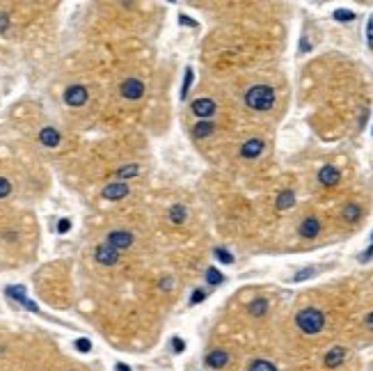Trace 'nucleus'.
Returning <instances> with one entry per match:
<instances>
[{
  "mask_svg": "<svg viewBox=\"0 0 373 371\" xmlns=\"http://www.w3.org/2000/svg\"><path fill=\"white\" fill-rule=\"evenodd\" d=\"M245 106L259 113H266L275 106V90L268 85H254L245 92Z\"/></svg>",
  "mask_w": 373,
  "mask_h": 371,
  "instance_id": "f257e3e1",
  "label": "nucleus"
},
{
  "mask_svg": "<svg viewBox=\"0 0 373 371\" xmlns=\"http://www.w3.org/2000/svg\"><path fill=\"white\" fill-rule=\"evenodd\" d=\"M295 326L300 328V332L305 334H318L325 328V314L316 307H305L298 312L295 316Z\"/></svg>",
  "mask_w": 373,
  "mask_h": 371,
  "instance_id": "f03ea898",
  "label": "nucleus"
},
{
  "mask_svg": "<svg viewBox=\"0 0 373 371\" xmlns=\"http://www.w3.org/2000/svg\"><path fill=\"white\" fill-rule=\"evenodd\" d=\"M87 98H90V92L85 85H69L67 90H64V103L71 108H80L87 103Z\"/></svg>",
  "mask_w": 373,
  "mask_h": 371,
  "instance_id": "7ed1b4c3",
  "label": "nucleus"
},
{
  "mask_svg": "<svg viewBox=\"0 0 373 371\" xmlns=\"http://www.w3.org/2000/svg\"><path fill=\"white\" fill-rule=\"evenodd\" d=\"M5 293L12 298V300H16V303L21 305V307H25V310H30L32 314H39V305L35 303V300H30L28 298V293H25V287L23 284H14V287H7L5 289Z\"/></svg>",
  "mask_w": 373,
  "mask_h": 371,
  "instance_id": "20e7f679",
  "label": "nucleus"
},
{
  "mask_svg": "<svg viewBox=\"0 0 373 371\" xmlns=\"http://www.w3.org/2000/svg\"><path fill=\"white\" fill-rule=\"evenodd\" d=\"M119 94L126 98V101H137V98H142V94H144V83H142L140 78H126V80L119 85Z\"/></svg>",
  "mask_w": 373,
  "mask_h": 371,
  "instance_id": "39448f33",
  "label": "nucleus"
},
{
  "mask_svg": "<svg viewBox=\"0 0 373 371\" xmlns=\"http://www.w3.org/2000/svg\"><path fill=\"white\" fill-rule=\"evenodd\" d=\"M190 110L195 113V117H199L202 121H209V117H213V113H216V101L206 97L195 98L190 103Z\"/></svg>",
  "mask_w": 373,
  "mask_h": 371,
  "instance_id": "423d86ee",
  "label": "nucleus"
},
{
  "mask_svg": "<svg viewBox=\"0 0 373 371\" xmlns=\"http://www.w3.org/2000/svg\"><path fill=\"white\" fill-rule=\"evenodd\" d=\"M94 259H97V264L115 266L119 261V250H115L108 243H101V245H97V250H94Z\"/></svg>",
  "mask_w": 373,
  "mask_h": 371,
  "instance_id": "0eeeda50",
  "label": "nucleus"
},
{
  "mask_svg": "<svg viewBox=\"0 0 373 371\" xmlns=\"http://www.w3.org/2000/svg\"><path fill=\"white\" fill-rule=\"evenodd\" d=\"M108 245H112L115 250H126L133 245V234L126 232V229H117V232H110L108 234Z\"/></svg>",
  "mask_w": 373,
  "mask_h": 371,
  "instance_id": "6e6552de",
  "label": "nucleus"
},
{
  "mask_svg": "<svg viewBox=\"0 0 373 371\" xmlns=\"http://www.w3.org/2000/svg\"><path fill=\"white\" fill-rule=\"evenodd\" d=\"M101 195H103L105 199H110V202H119V199H124V197L128 195V186H126V181L108 183V186L101 190Z\"/></svg>",
  "mask_w": 373,
  "mask_h": 371,
  "instance_id": "1a4fd4ad",
  "label": "nucleus"
},
{
  "mask_svg": "<svg viewBox=\"0 0 373 371\" xmlns=\"http://www.w3.org/2000/svg\"><path fill=\"white\" fill-rule=\"evenodd\" d=\"M263 152V140H259V137H252V140H247L243 147H240V156L247 160L252 158H259Z\"/></svg>",
  "mask_w": 373,
  "mask_h": 371,
  "instance_id": "9d476101",
  "label": "nucleus"
},
{
  "mask_svg": "<svg viewBox=\"0 0 373 371\" xmlns=\"http://www.w3.org/2000/svg\"><path fill=\"white\" fill-rule=\"evenodd\" d=\"M39 142L44 144V147H48V149L58 147V144L62 142L60 131L53 129V126H46V129H41V131H39Z\"/></svg>",
  "mask_w": 373,
  "mask_h": 371,
  "instance_id": "9b49d317",
  "label": "nucleus"
},
{
  "mask_svg": "<svg viewBox=\"0 0 373 371\" xmlns=\"http://www.w3.org/2000/svg\"><path fill=\"white\" fill-rule=\"evenodd\" d=\"M348 355V351L343 349V346H334V349L328 351V355H325V367L328 369H336V367H341L343 360Z\"/></svg>",
  "mask_w": 373,
  "mask_h": 371,
  "instance_id": "f8f14e48",
  "label": "nucleus"
},
{
  "mask_svg": "<svg viewBox=\"0 0 373 371\" xmlns=\"http://www.w3.org/2000/svg\"><path fill=\"white\" fill-rule=\"evenodd\" d=\"M206 367H211V369H222L224 364L229 362V353L227 351H222V349H216V351H211L209 355H206Z\"/></svg>",
  "mask_w": 373,
  "mask_h": 371,
  "instance_id": "ddd939ff",
  "label": "nucleus"
},
{
  "mask_svg": "<svg viewBox=\"0 0 373 371\" xmlns=\"http://www.w3.org/2000/svg\"><path fill=\"white\" fill-rule=\"evenodd\" d=\"M339 179H341V172L332 165H325L321 172H318V181H321L323 186H336Z\"/></svg>",
  "mask_w": 373,
  "mask_h": 371,
  "instance_id": "4468645a",
  "label": "nucleus"
},
{
  "mask_svg": "<svg viewBox=\"0 0 373 371\" xmlns=\"http://www.w3.org/2000/svg\"><path fill=\"white\" fill-rule=\"evenodd\" d=\"M318 232H321V222L316 218L302 220V225H300V236H302V238H316Z\"/></svg>",
  "mask_w": 373,
  "mask_h": 371,
  "instance_id": "2eb2a0df",
  "label": "nucleus"
},
{
  "mask_svg": "<svg viewBox=\"0 0 373 371\" xmlns=\"http://www.w3.org/2000/svg\"><path fill=\"white\" fill-rule=\"evenodd\" d=\"M247 312L256 318L266 316V312H268V300H266V298H254L252 303H250V307H247Z\"/></svg>",
  "mask_w": 373,
  "mask_h": 371,
  "instance_id": "dca6fc26",
  "label": "nucleus"
},
{
  "mask_svg": "<svg viewBox=\"0 0 373 371\" xmlns=\"http://www.w3.org/2000/svg\"><path fill=\"white\" fill-rule=\"evenodd\" d=\"M213 131H216V126L211 124V121H197L193 126V136L195 137H209V136H213Z\"/></svg>",
  "mask_w": 373,
  "mask_h": 371,
  "instance_id": "f3484780",
  "label": "nucleus"
},
{
  "mask_svg": "<svg viewBox=\"0 0 373 371\" xmlns=\"http://www.w3.org/2000/svg\"><path fill=\"white\" fill-rule=\"evenodd\" d=\"M115 175H117V179H119V181L133 179V176L140 175V165H124V167H119V170H117Z\"/></svg>",
  "mask_w": 373,
  "mask_h": 371,
  "instance_id": "a211bd4d",
  "label": "nucleus"
},
{
  "mask_svg": "<svg viewBox=\"0 0 373 371\" xmlns=\"http://www.w3.org/2000/svg\"><path fill=\"white\" fill-rule=\"evenodd\" d=\"M293 202H295L293 190H282V193H279V197H277V209H279V211H284V209L293 206Z\"/></svg>",
  "mask_w": 373,
  "mask_h": 371,
  "instance_id": "6ab92c4d",
  "label": "nucleus"
},
{
  "mask_svg": "<svg viewBox=\"0 0 373 371\" xmlns=\"http://www.w3.org/2000/svg\"><path fill=\"white\" fill-rule=\"evenodd\" d=\"M170 220L174 222V225H183V222H186V206H181V204L172 206L170 209Z\"/></svg>",
  "mask_w": 373,
  "mask_h": 371,
  "instance_id": "aec40b11",
  "label": "nucleus"
},
{
  "mask_svg": "<svg viewBox=\"0 0 373 371\" xmlns=\"http://www.w3.org/2000/svg\"><path fill=\"white\" fill-rule=\"evenodd\" d=\"M359 215H362V209H359L357 204H348L343 209V220H346V222H357Z\"/></svg>",
  "mask_w": 373,
  "mask_h": 371,
  "instance_id": "412c9836",
  "label": "nucleus"
},
{
  "mask_svg": "<svg viewBox=\"0 0 373 371\" xmlns=\"http://www.w3.org/2000/svg\"><path fill=\"white\" fill-rule=\"evenodd\" d=\"M247 371H277V367L273 362H268V360H252Z\"/></svg>",
  "mask_w": 373,
  "mask_h": 371,
  "instance_id": "4be33fe9",
  "label": "nucleus"
},
{
  "mask_svg": "<svg viewBox=\"0 0 373 371\" xmlns=\"http://www.w3.org/2000/svg\"><path fill=\"white\" fill-rule=\"evenodd\" d=\"M193 78H195L193 69L186 67V74H183V87H181V98L188 97V90H190V85H193Z\"/></svg>",
  "mask_w": 373,
  "mask_h": 371,
  "instance_id": "5701e85b",
  "label": "nucleus"
},
{
  "mask_svg": "<svg viewBox=\"0 0 373 371\" xmlns=\"http://www.w3.org/2000/svg\"><path fill=\"white\" fill-rule=\"evenodd\" d=\"M206 282H209V284H222V282H224V275L220 273L217 268H213V266H211L209 271H206Z\"/></svg>",
  "mask_w": 373,
  "mask_h": 371,
  "instance_id": "b1692460",
  "label": "nucleus"
},
{
  "mask_svg": "<svg viewBox=\"0 0 373 371\" xmlns=\"http://www.w3.org/2000/svg\"><path fill=\"white\" fill-rule=\"evenodd\" d=\"M312 275H316V268H314V266H307V268H302V271H298V273L293 275V282H305V280H309Z\"/></svg>",
  "mask_w": 373,
  "mask_h": 371,
  "instance_id": "393cba45",
  "label": "nucleus"
},
{
  "mask_svg": "<svg viewBox=\"0 0 373 371\" xmlns=\"http://www.w3.org/2000/svg\"><path fill=\"white\" fill-rule=\"evenodd\" d=\"M213 254H216V259L220 261V264H234V257L224 250V248H216V250H213Z\"/></svg>",
  "mask_w": 373,
  "mask_h": 371,
  "instance_id": "a878e982",
  "label": "nucleus"
},
{
  "mask_svg": "<svg viewBox=\"0 0 373 371\" xmlns=\"http://www.w3.org/2000/svg\"><path fill=\"white\" fill-rule=\"evenodd\" d=\"M74 346H76V351H80V353H90L92 351V341L90 339H76L74 341Z\"/></svg>",
  "mask_w": 373,
  "mask_h": 371,
  "instance_id": "bb28decb",
  "label": "nucleus"
},
{
  "mask_svg": "<svg viewBox=\"0 0 373 371\" xmlns=\"http://www.w3.org/2000/svg\"><path fill=\"white\" fill-rule=\"evenodd\" d=\"M9 193H12V183H9V179H5V176H0V199H5V197H9Z\"/></svg>",
  "mask_w": 373,
  "mask_h": 371,
  "instance_id": "cd10ccee",
  "label": "nucleus"
},
{
  "mask_svg": "<svg viewBox=\"0 0 373 371\" xmlns=\"http://www.w3.org/2000/svg\"><path fill=\"white\" fill-rule=\"evenodd\" d=\"M334 19H336V21L348 23V21H353V19H355V14H353V12H348V9H336V12H334Z\"/></svg>",
  "mask_w": 373,
  "mask_h": 371,
  "instance_id": "c85d7f7f",
  "label": "nucleus"
},
{
  "mask_svg": "<svg viewBox=\"0 0 373 371\" xmlns=\"http://www.w3.org/2000/svg\"><path fill=\"white\" fill-rule=\"evenodd\" d=\"M366 44L373 51V14L369 16V23H366Z\"/></svg>",
  "mask_w": 373,
  "mask_h": 371,
  "instance_id": "c756f323",
  "label": "nucleus"
},
{
  "mask_svg": "<svg viewBox=\"0 0 373 371\" xmlns=\"http://www.w3.org/2000/svg\"><path fill=\"white\" fill-rule=\"evenodd\" d=\"M204 298H206V293H204L202 289H195L193 295H190V305H199V303L204 300Z\"/></svg>",
  "mask_w": 373,
  "mask_h": 371,
  "instance_id": "7c9ffc66",
  "label": "nucleus"
},
{
  "mask_svg": "<svg viewBox=\"0 0 373 371\" xmlns=\"http://www.w3.org/2000/svg\"><path fill=\"white\" fill-rule=\"evenodd\" d=\"M69 229H71V220H69V218H62L60 222H58V234H67Z\"/></svg>",
  "mask_w": 373,
  "mask_h": 371,
  "instance_id": "2f4dec72",
  "label": "nucleus"
},
{
  "mask_svg": "<svg viewBox=\"0 0 373 371\" xmlns=\"http://www.w3.org/2000/svg\"><path fill=\"white\" fill-rule=\"evenodd\" d=\"M172 349L177 351V353H183V351H186V341L181 339V337H174V339H172Z\"/></svg>",
  "mask_w": 373,
  "mask_h": 371,
  "instance_id": "473e14b6",
  "label": "nucleus"
},
{
  "mask_svg": "<svg viewBox=\"0 0 373 371\" xmlns=\"http://www.w3.org/2000/svg\"><path fill=\"white\" fill-rule=\"evenodd\" d=\"M7 30H9V16L5 12H0V32L5 35Z\"/></svg>",
  "mask_w": 373,
  "mask_h": 371,
  "instance_id": "72a5a7b5",
  "label": "nucleus"
},
{
  "mask_svg": "<svg viewBox=\"0 0 373 371\" xmlns=\"http://www.w3.org/2000/svg\"><path fill=\"white\" fill-rule=\"evenodd\" d=\"M179 21L183 23L186 28H197V21H193V19H190V16H186V14H181V16H179Z\"/></svg>",
  "mask_w": 373,
  "mask_h": 371,
  "instance_id": "f704fd0d",
  "label": "nucleus"
},
{
  "mask_svg": "<svg viewBox=\"0 0 373 371\" xmlns=\"http://www.w3.org/2000/svg\"><path fill=\"white\" fill-rule=\"evenodd\" d=\"M373 257V241H371V245H369V250L364 252V254H362V257H359V261H369V259Z\"/></svg>",
  "mask_w": 373,
  "mask_h": 371,
  "instance_id": "c9c22d12",
  "label": "nucleus"
},
{
  "mask_svg": "<svg viewBox=\"0 0 373 371\" xmlns=\"http://www.w3.org/2000/svg\"><path fill=\"white\" fill-rule=\"evenodd\" d=\"M364 326L369 328V330H373V312H371V314H366V318H364Z\"/></svg>",
  "mask_w": 373,
  "mask_h": 371,
  "instance_id": "e433bc0d",
  "label": "nucleus"
},
{
  "mask_svg": "<svg viewBox=\"0 0 373 371\" xmlns=\"http://www.w3.org/2000/svg\"><path fill=\"white\" fill-rule=\"evenodd\" d=\"M115 371H133V369H131L128 364H124V362H117L115 364Z\"/></svg>",
  "mask_w": 373,
  "mask_h": 371,
  "instance_id": "4c0bfd02",
  "label": "nucleus"
}]
</instances>
